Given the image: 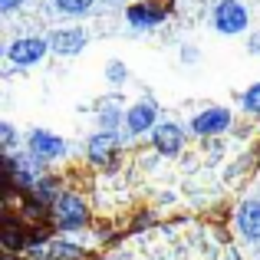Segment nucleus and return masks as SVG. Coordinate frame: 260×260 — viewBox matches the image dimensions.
Masks as SVG:
<instances>
[{
	"instance_id": "nucleus-1",
	"label": "nucleus",
	"mask_w": 260,
	"mask_h": 260,
	"mask_svg": "<svg viewBox=\"0 0 260 260\" xmlns=\"http://www.w3.org/2000/svg\"><path fill=\"white\" fill-rule=\"evenodd\" d=\"M211 20H214V30L217 33L234 37V33H244V30H247L250 13H247V7H244L241 0H221V4L214 7V13H211Z\"/></svg>"
},
{
	"instance_id": "nucleus-2",
	"label": "nucleus",
	"mask_w": 260,
	"mask_h": 260,
	"mask_svg": "<svg viewBox=\"0 0 260 260\" xmlns=\"http://www.w3.org/2000/svg\"><path fill=\"white\" fill-rule=\"evenodd\" d=\"M53 217H56V228L63 231H79L89 224V211L79 194H59L53 204Z\"/></svg>"
},
{
	"instance_id": "nucleus-3",
	"label": "nucleus",
	"mask_w": 260,
	"mask_h": 260,
	"mask_svg": "<svg viewBox=\"0 0 260 260\" xmlns=\"http://www.w3.org/2000/svg\"><path fill=\"white\" fill-rule=\"evenodd\" d=\"M46 40L43 37H20L10 43V50H7V56H10L13 66H37L40 59L46 56Z\"/></svg>"
},
{
	"instance_id": "nucleus-4",
	"label": "nucleus",
	"mask_w": 260,
	"mask_h": 260,
	"mask_svg": "<svg viewBox=\"0 0 260 260\" xmlns=\"http://www.w3.org/2000/svg\"><path fill=\"white\" fill-rule=\"evenodd\" d=\"M26 148H30V155H37L40 161H53L66 152V142L59 139V135L46 132V128H33V132L26 135Z\"/></svg>"
},
{
	"instance_id": "nucleus-5",
	"label": "nucleus",
	"mask_w": 260,
	"mask_h": 260,
	"mask_svg": "<svg viewBox=\"0 0 260 260\" xmlns=\"http://www.w3.org/2000/svg\"><path fill=\"white\" fill-rule=\"evenodd\" d=\"M191 128L198 135H221L224 128H231V112L224 106H211L191 119Z\"/></svg>"
},
{
	"instance_id": "nucleus-6",
	"label": "nucleus",
	"mask_w": 260,
	"mask_h": 260,
	"mask_svg": "<svg viewBox=\"0 0 260 260\" xmlns=\"http://www.w3.org/2000/svg\"><path fill=\"white\" fill-rule=\"evenodd\" d=\"M155 119H158V106H155L152 99L135 102V106L125 112V128H128V135H142V132H148V128H155Z\"/></svg>"
},
{
	"instance_id": "nucleus-7",
	"label": "nucleus",
	"mask_w": 260,
	"mask_h": 260,
	"mask_svg": "<svg viewBox=\"0 0 260 260\" xmlns=\"http://www.w3.org/2000/svg\"><path fill=\"white\" fill-rule=\"evenodd\" d=\"M165 7H158V0H148V4H132L125 10V20L132 26H139V30H152V26L165 23Z\"/></svg>"
},
{
	"instance_id": "nucleus-8",
	"label": "nucleus",
	"mask_w": 260,
	"mask_h": 260,
	"mask_svg": "<svg viewBox=\"0 0 260 260\" xmlns=\"http://www.w3.org/2000/svg\"><path fill=\"white\" fill-rule=\"evenodd\" d=\"M152 145L158 148L161 155H175L178 148L184 145L181 125H175V122H161V125H155V128H152Z\"/></svg>"
},
{
	"instance_id": "nucleus-9",
	"label": "nucleus",
	"mask_w": 260,
	"mask_h": 260,
	"mask_svg": "<svg viewBox=\"0 0 260 260\" xmlns=\"http://www.w3.org/2000/svg\"><path fill=\"white\" fill-rule=\"evenodd\" d=\"M50 46H53V53H59V56H76V53L86 46V33L79 30V26L53 30V37H50Z\"/></svg>"
},
{
	"instance_id": "nucleus-10",
	"label": "nucleus",
	"mask_w": 260,
	"mask_h": 260,
	"mask_svg": "<svg viewBox=\"0 0 260 260\" xmlns=\"http://www.w3.org/2000/svg\"><path fill=\"white\" fill-rule=\"evenodd\" d=\"M0 244H4L7 254H17V250L26 247V231L17 217H10V214L4 217V224H0Z\"/></svg>"
},
{
	"instance_id": "nucleus-11",
	"label": "nucleus",
	"mask_w": 260,
	"mask_h": 260,
	"mask_svg": "<svg viewBox=\"0 0 260 260\" xmlns=\"http://www.w3.org/2000/svg\"><path fill=\"white\" fill-rule=\"evenodd\" d=\"M237 228L247 241H260V201H244L237 211Z\"/></svg>"
},
{
	"instance_id": "nucleus-12",
	"label": "nucleus",
	"mask_w": 260,
	"mask_h": 260,
	"mask_svg": "<svg viewBox=\"0 0 260 260\" xmlns=\"http://www.w3.org/2000/svg\"><path fill=\"white\" fill-rule=\"evenodd\" d=\"M115 145H119V135L102 128L99 135H92V139H89V158H92L95 165H106V158L115 152Z\"/></svg>"
},
{
	"instance_id": "nucleus-13",
	"label": "nucleus",
	"mask_w": 260,
	"mask_h": 260,
	"mask_svg": "<svg viewBox=\"0 0 260 260\" xmlns=\"http://www.w3.org/2000/svg\"><path fill=\"white\" fill-rule=\"evenodd\" d=\"M53 4H56V10L63 17H83V13L92 10L95 0H53Z\"/></svg>"
},
{
	"instance_id": "nucleus-14",
	"label": "nucleus",
	"mask_w": 260,
	"mask_h": 260,
	"mask_svg": "<svg viewBox=\"0 0 260 260\" xmlns=\"http://www.w3.org/2000/svg\"><path fill=\"white\" fill-rule=\"evenodd\" d=\"M79 257V247L73 244H53L50 247V260H76Z\"/></svg>"
},
{
	"instance_id": "nucleus-15",
	"label": "nucleus",
	"mask_w": 260,
	"mask_h": 260,
	"mask_svg": "<svg viewBox=\"0 0 260 260\" xmlns=\"http://www.w3.org/2000/svg\"><path fill=\"white\" fill-rule=\"evenodd\" d=\"M244 109L254 112V115H260V83H254L247 92H244Z\"/></svg>"
},
{
	"instance_id": "nucleus-16",
	"label": "nucleus",
	"mask_w": 260,
	"mask_h": 260,
	"mask_svg": "<svg viewBox=\"0 0 260 260\" xmlns=\"http://www.w3.org/2000/svg\"><path fill=\"white\" fill-rule=\"evenodd\" d=\"M119 119H125V115H119V109L115 106H109L106 112H102V128H106V132H115V125H119Z\"/></svg>"
},
{
	"instance_id": "nucleus-17",
	"label": "nucleus",
	"mask_w": 260,
	"mask_h": 260,
	"mask_svg": "<svg viewBox=\"0 0 260 260\" xmlns=\"http://www.w3.org/2000/svg\"><path fill=\"white\" fill-rule=\"evenodd\" d=\"M106 76L112 79V83H122V79H125V66L119 63V59H115V63H109V70H106Z\"/></svg>"
},
{
	"instance_id": "nucleus-18",
	"label": "nucleus",
	"mask_w": 260,
	"mask_h": 260,
	"mask_svg": "<svg viewBox=\"0 0 260 260\" xmlns=\"http://www.w3.org/2000/svg\"><path fill=\"white\" fill-rule=\"evenodd\" d=\"M0 135H4V148L13 152V128L10 125H0Z\"/></svg>"
},
{
	"instance_id": "nucleus-19",
	"label": "nucleus",
	"mask_w": 260,
	"mask_h": 260,
	"mask_svg": "<svg viewBox=\"0 0 260 260\" xmlns=\"http://www.w3.org/2000/svg\"><path fill=\"white\" fill-rule=\"evenodd\" d=\"M23 0H0V13H13Z\"/></svg>"
},
{
	"instance_id": "nucleus-20",
	"label": "nucleus",
	"mask_w": 260,
	"mask_h": 260,
	"mask_svg": "<svg viewBox=\"0 0 260 260\" xmlns=\"http://www.w3.org/2000/svg\"><path fill=\"white\" fill-rule=\"evenodd\" d=\"M250 40H254V43H250V53H260V33H257V37H250Z\"/></svg>"
},
{
	"instance_id": "nucleus-21",
	"label": "nucleus",
	"mask_w": 260,
	"mask_h": 260,
	"mask_svg": "<svg viewBox=\"0 0 260 260\" xmlns=\"http://www.w3.org/2000/svg\"><path fill=\"white\" fill-rule=\"evenodd\" d=\"M0 260H13V254H4V257H0Z\"/></svg>"
},
{
	"instance_id": "nucleus-22",
	"label": "nucleus",
	"mask_w": 260,
	"mask_h": 260,
	"mask_svg": "<svg viewBox=\"0 0 260 260\" xmlns=\"http://www.w3.org/2000/svg\"><path fill=\"white\" fill-rule=\"evenodd\" d=\"M106 4H119V0H106Z\"/></svg>"
}]
</instances>
